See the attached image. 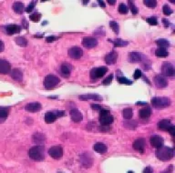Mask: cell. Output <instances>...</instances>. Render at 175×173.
<instances>
[{
  "instance_id": "6da1fadb",
  "label": "cell",
  "mask_w": 175,
  "mask_h": 173,
  "mask_svg": "<svg viewBox=\"0 0 175 173\" xmlns=\"http://www.w3.org/2000/svg\"><path fill=\"white\" fill-rule=\"evenodd\" d=\"M156 157L162 161H168L174 156V149L169 147H161L156 150Z\"/></svg>"
},
{
  "instance_id": "7a4b0ae2",
  "label": "cell",
  "mask_w": 175,
  "mask_h": 173,
  "mask_svg": "<svg viewBox=\"0 0 175 173\" xmlns=\"http://www.w3.org/2000/svg\"><path fill=\"white\" fill-rule=\"evenodd\" d=\"M28 156L30 159L36 161H42L45 159V148L41 145L32 147L28 150Z\"/></svg>"
},
{
  "instance_id": "3957f363",
  "label": "cell",
  "mask_w": 175,
  "mask_h": 173,
  "mask_svg": "<svg viewBox=\"0 0 175 173\" xmlns=\"http://www.w3.org/2000/svg\"><path fill=\"white\" fill-rule=\"evenodd\" d=\"M151 104L153 107L161 109L171 105V99L166 97H154L151 98Z\"/></svg>"
},
{
  "instance_id": "277c9868",
  "label": "cell",
  "mask_w": 175,
  "mask_h": 173,
  "mask_svg": "<svg viewBox=\"0 0 175 173\" xmlns=\"http://www.w3.org/2000/svg\"><path fill=\"white\" fill-rule=\"evenodd\" d=\"M99 122L102 126H109L113 123L114 121V118L113 116L109 113V111L107 109H102L100 110L99 113Z\"/></svg>"
},
{
  "instance_id": "5b68a950",
  "label": "cell",
  "mask_w": 175,
  "mask_h": 173,
  "mask_svg": "<svg viewBox=\"0 0 175 173\" xmlns=\"http://www.w3.org/2000/svg\"><path fill=\"white\" fill-rule=\"evenodd\" d=\"M60 82V80L55 75H48L44 80V87L46 89H53Z\"/></svg>"
},
{
  "instance_id": "8992f818",
  "label": "cell",
  "mask_w": 175,
  "mask_h": 173,
  "mask_svg": "<svg viewBox=\"0 0 175 173\" xmlns=\"http://www.w3.org/2000/svg\"><path fill=\"white\" fill-rule=\"evenodd\" d=\"M108 71L107 67H95L92 68L90 71V79L92 80H98L99 79L102 78Z\"/></svg>"
},
{
  "instance_id": "52a82bcc",
  "label": "cell",
  "mask_w": 175,
  "mask_h": 173,
  "mask_svg": "<svg viewBox=\"0 0 175 173\" xmlns=\"http://www.w3.org/2000/svg\"><path fill=\"white\" fill-rule=\"evenodd\" d=\"M162 73L166 77H173L175 75V69L173 65L170 62H163L162 66Z\"/></svg>"
},
{
  "instance_id": "ba28073f",
  "label": "cell",
  "mask_w": 175,
  "mask_h": 173,
  "mask_svg": "<svg viewBox=\"0 0 175 173\" xmlns=\"http://www.w3.org/2000/svg\"><path fill=\"white\" fill-rule=\"evenodd\" d=\"M48 154L51 158L58 160L63 156V149L59 146H53L48 149Z\"/></svg>"
},
{
  "instance_id": "9c48e42d",
  "label": "cell",
  "mask_w": 175,
  "mask_h": 173,
  "mask_svg": "<svg viewBox=\"0 0 175 173\" xmlns=\"http://www.w3.org/2000/svg\"><path fill=\"white\" fill-rule=\"evenodd\" d=\"M81 165L84 167V168H90L93 164V159L91 157L90 154H88V153H84L81 156V159H80Z\"/></svg>"
},
{
  "instance_id": "30bf717a",
  "label": "cell",
  "mask_w": 175,
  "mask_h": 173,
  "mask_svg": "<svg viewBox=\"0 0 175 173\" xmlns=\"http://www.w3.org/2000/svg\"><path fill=\"white\" fill-rule=\"evenodd\" d=\"M67 54H68L69 57H71L73 59H80L83 55V50L79 47H73L68 49Z\"/></svg>"
},
{
  "instance_id": "8fae6325",
  "label": "cell",
  "mask_w": 175,
  "mask_h": 173,
  "mask_svg": "<svg viewBox=\"0 0 175 173\" xmlns=\"http://www.w3.org/2000/svg\"><path fill=\"white\" fill-rule=\"evenodd\" d=\"M82 45L86 48H93L98 45V40L92 37H86L82 39Z\"/></svg>"
},
{
  "instance_id": "7c38bea8",
  "label": "cell",
  "mask_w": 175,
  "mask_h": 173,
  "mask_svg": "<svg viewBox=\"0 0 175 173\" xmlns=\"http://www.w3.org/2000/svg\"><path fill=\"white\" fill-rule=\"evenodd\" d=\"M150 141L151 146L153 147V148H161L164 144L163 139H162L161 136H159V135H153V136H151Z\"/></svg>"
},
{
  "instance_id": "4fadbf2b",
  "label": "cell",
  "mask_w": 175,
  "mask_h": 173,
  "mask_svg": "<svg viewBox=\"0 0 175 173\" xmlns=\"http://www.w3.org/2000/svg\"><path fill=\"white\" fill-rule=\"evenodd\" d=\"M154 84L158 89H165L168 86V81L162 75H157L154 78Z\"/></svg>"
},
{
  "instance_id": "5bb4252c",
  "label": "cell",
  "mask_w": 175,
  "mask_h": 173,
  "mask_svg": "<svg viewBox=\"0 0 175 173\" xmlns=\"http://www.w3.org/2000/svg\"><path fill=\"white\" fill-rule=\"evenodd\" d=\"M128 59L131 63H139V62H142V60L144 59V56L139 52H131L129 54Z\"/></svg>"
},
{
  "instance_id": "9a60e30c",
  "label": "cell",
  "mask_w": 175,
  "mask_h": 173,
  "mask_svg": "<svg viewBox=\"0 0 175 173\" xmlns=\"http://www.w3.org/2000/svg\"><path fill=\"white\" fill-rule=\"evenodd\" d=\"M11 71V66L8 61L5 59H0V74L7 75Z\"/></svg>"
},
{
  "instance_id": "2e32d148",
  "label": "cell",
  "mask_w": 175,
  "mask_h": 173,
  "mask_svg": "<svg viewBox=\"0 0 175 173\" xmlns=\"http://www.w3.org/2000/svg\"><path fill=\"white\" fill-rule=\"evenodd\" d=\"M145 144H146V142H145L144 139H138L133 142L132 147L135 150H137L140 153H143V151L145 149Z\"/></svg>"
},
{
  "instance_id": "e0dca14e",
  "label": "cell",
  "mask_w": 175,
  "mask_h": 173,
  "mask_svg": "<svg viewBox=\"0 0 175 173\" xmlns=\"http://www.w3.org/2000/svg\"><path fill=\"white\" fill-rule=\"evenodd\" d=\"M41 108H42V106H41L40 103H39V102L28 103L25 107V109L27 110V112H32V113L39 112V110H41Z\"/></svg>"
},
{
  "instance_id": "ac0fdd59",
  "label": "cell",
  "mask_w": 175,
  "mask_h": 173,
  "mask_svg": "<svg viewBox=\"0 0 175 173\" xmlns=\"http://www.w3.org/2000/svg\"><path fill=\"white\" fill-rule=\"evenodd\" d=\"M69 114H70L71 120H73L74 122H81V120H83V116H82L81 112L79 109H77V108L71 109L70 112H69Z\"/></svg>"
},
{
  "instance_id": "d6986e66",
  "label": "cell",
  "mask_w": 175,
  "mask_h": 173,
  "mask_svg": "<svg viewBox=\"0 0 175 173\" xmlns=\"http://www.w3.org/2000/svg\"><path fill=\"white\" fill-rule=\"evenodd\" d=\"M73 69V67L69 63H63L60 67V73L63 77L68 78L70 76V73Z\"/></svg>"
},
{
  "instance_id": "ffe728a7",
  "label": "cell",
  "mask_w": 175,
  "mask_h": 173,
  "mask_svg": "<svg viewBox=\"0 0 175 173\" xmlns=\"http://www.w3.org/2000/svg\"><path fill=\"white\" fill-rule=\"evenodd\" d=\"M117 59H118V53L116 51H111L110 53L106 55V57H105V62L108 65L115 64V62L117 61Z\"/></svg>"
},
{
  "instance_id": "44dd1931",
  "label": "cell",
  "mask_w": 175,
  "mask_h": 173,
  "mask_svg": "<svg viewBox=\"0 0 175 173\" xmlns=\"http://www.w3.org/2000/svg\"><path fill=\"white\" fill-rule=\"evenodd\" d=\"M21 31V27L18 25H8L6 27V32L7 33V35L12 36L14 34H18Z\"/></svg>"
},
{
  "instance_id": "7402d4cb",
  "label": "cell",
  "mask_w": 175,
  "mask_h": 173,
  "mask_svg": "<svg viewBox=\"0 0 175 173\" xmlns=\"http://www.w3.org/2000/svg\"><path fill=\"white\" fill-rule=\"evenodd\" d=\"M79 98L81 100H97V101H101L102 100V97H100L99 95H96V94L81 95V96L79 97Z\"/></svg>"
},
{
  "instance_id": "603a6c76",
  "label": "cell",
  "mask_w": 175,
  "mask_h": 173,
  "mask_svg": "<svg viewBox=\"0 0 175 173\" xmlns=\"http://www.w3.org/2000/svg\"><path fill=\"white\" fill-rule=\"evenodd\" d=\"M10 76L16 81H21L23 80V73L18 68H14L13 70H11L10 71Z\"/></svg>"
},
{
  "instance_id": "cb8c5ba5",
  "label": "cell",
  "mask_w": 175,
  "mask_h": 173,
  "mask_svg": "<svg viewBox=\"0 0 175 173\" xmlns=\"http://www.w3.org/2000/svg\"><path fill=\"white\" fill-rule=\"evenodd\" d=\"M93 148H94L96 152H98L99 154H105L108 151L107 146L104 143H102V142H97L94 145V147H93Z\"/></svg>"
},
{
  "instance_id": "d4e9b609",
  "label": "cell",
  "mask_w": 175,
  "mask_h": 173,
  "mask_svg": "<svg viewBox=\"0 0 175 173\" xmlns=\"http://www.w3.org/2000/svg\"><path fill=\"white\" fill-rule=\"evenodd\" d=\"M139 115H140V119H143V120H146V119L150 118V115H151V109H150V107H146L141 108L140 110V112H139Z\"/></svg>"
},
{
  "instance_id": "484cf974",
  "label": "cell",
  "mask_w": 175,
  "mask_h": 173,
  "mask_svg": "<svg viewBox=\"0 0 175 173\" xmlns=\"http://www.w3.org/2000/svg\"><path fill=\"white\" fill-rule=\"evenodd\" d=\"M171 126H172V123L170 120H162L158 122V128L162 130H167Z\"/></svg>"
},
{
  "instance_id": "4316f807",
  "label": "cell",
  "mask_w": 175,
  "mask_h": 173,
  "mask_svg": "<svg viewBox=\"0 0 175 173\" xmlns=\"http://www.w3.org/2000/svg\"><path fill=\"white\" fill-rule=\"evenodd\" d=\"M57 120V116L55 114V112H52V111H48L45 114V121L46 123L48 124H51L55 122Z\"/></svg>"
},
{
  "instance_id": "83f0119b",
  "label": "cell",
  "mask_w": 175,
  "mask_h": 173,
  "mask_svg": "<svg viewBox=\"0 0 175 173\" xmlns=\"http://www.w3.org/2000/svg\"><path fill=\"white\" fill-rule=\"evenodd\" d=\"M9 113V107H0V123H2L4 120L7 118Z\"/></svg>"
},
{
  "instance_id": "f1b7e54d",
  "label": "cell",
  "mask_w": 175,
  "mask_h": 173,
  "mask_svg": "<svg viewBox=\"0 0 175 173\" xmlns=\"http://www.w3.org/2000/svg\"><path fill=\"white\" fill-rule=\"evenodd\" d=\"M13 9L16 14H22L25 10V6L21 2H15L13 4Z\"/></svg>"
},
{
  "instance_id": "f546056e",
  "label": "cell",
  "mask_w": 175,
  "mask_h": 173,
  "mask_svg": "<svg viewBox=\"0 0 175 173\" xmlns=\"http://www.w3.org/2000/svg\"><path fill=\"white\" fill-rule=\"evenodd\" d=\"M45 140H46V137L42 133H36L33 135V141L37 144H43Z\"/></svg>"
},
{
  "instance_id": "4dcf8cb0",
  "label": "cell",
  "mask_w": 175,
  "mask_h": 173,
  "mask_svg": "<svg viewBox=\"0 0 175 173\" xmlns=\"http://www.w3.org/2000/svg\"><path fill=\"white\" fill-rule=\"evenodd\" d=\"M112 43H113V45H114L115 48H122V47H126V46L129 45L128 41H124V40L121 39L112 40Z\"/></svg>"
},
{
  "instance_id": "1f68e13d",
  "label": "cell",
  "mask_w": 175,
  "mask_h": 173,
  "mask_svg": "<svg viewBox=\"0 0 175 173\" xmlns=\"http://www.w3.org/2000/svg\"><path fill=\"white\" fill-rule=\"evenodd\" d=\"M132 115H133V111L131 107H127L122 111V116L125 120H131L132 118Z\"/></svg>"
},
{
  "instance_id": "d6a6232c",
  "label": "cell",
  "mask_w": 175,
  "mask_h": 173,
  "mask_svg": "<svg viewBox=\"0 0 175 173\" xmlns=\"http://www.w3.org/2000/svg\"><path fill=\"white\" fill-rule=\"evenodd\" d=\"M156 44H157L160 48H169V47L171 46L170 42L167 39H161L156 40Z\"/></svg>"
},
{
  "instance_id": "836d02e7",
  "label": "cell",
  "mask_w": 175,
  "mask_h": 173,
  "mask_svg": "<svg viewBox=\"0 0 175 173\" xmlns=\"http://www.w3.org/2000/svg\"><path fill=\"white\" fill-rule=\"evenodd\" d=\"M168 54L169 53L166 50V48H159L155 51V55L158 57H168Z\"/></svg>"
},
{
  "instance_id": "e575fe53",
  "label": "cell",
  "mask_w": 175,
  "mask_h": 173,
  "mask_svg": "<svg viewBox=\"0 0 175 173\" xmlns=\"http://www.w3.org/2000/svg\"><path fill=\"white\" fill-rule=\"evenodd\" d=\"M16 43L18 45V46H20V47H27V40L25 39V38H23V37H16Z\"/></svg>"
},
{
  "instance_id": "d590c367",
  "label": "cell",
  "mask_w": 175,
  "mask_h": 173,
  "mask_svg": "<svg viewBox=\"0 0 175 173\" xmlns=\"http://www.w3.org/2000/svg\"><path fill=\"white\" fill-rule=\"evenodd\" d=\"M109 26H110L111 29H112L116 34H118V33L120 32V26H119V24H118L117 22H115V21H110V22H109Z\"/></svg>"
},
{
  "instance_id": "8d00e7d4",
  "label": "cell",
  "mask_w": 175,
  "mask_h": 173,
  "mask_svg": "<svg viewBox=\"0 0 175 173\" xmlns=\"http://www.w3.org/2000/svg\"><path fill=\"white\" fill-rule=\"evenodd\" d=\"M143 3L145 6H147L150 8H154L157 6V1H155V0H145Z\"/></svg>"
},
{
  "instance_id": "74e56055",
  "label": "cell",
  "mask_w": 175,
  "mask_h": 173,
  "mask_svg": "<svg viewBox=\"0 0 175 173\" xmlns=\"http://www.w3.org/2000/svg\"><path fill=\"white\" fill-rule=\"evenodd\" d=\"M29 18L33 21V22H39L41 18V15L39 13H33L29 16Z\"/></svg>"
},
{
  "instance_id": "f35d334b",
  "label": "cell",
  "mask_w": 175,
  "mask_h": 173,
  "mask_svg": "<svg viewBox=\"0 0 175 173\" xmlns=\"http://www.w3.org/2000/svg\"><path fill=\"white\" fill-rule=\"evenodd\" d=\"M128 11H129L128 7H127L125 4L121 3V5L119 6V12L121 14H127L128 13Z\"/></svg>"
},
{
  "instance_id": "ab89813d",
  "label": "cell",
  "mask_w": 175,
  "mask_h": 173,
  "mask_svg": "<svg viewBox=\"0 0 175 173\" xmlns=\"http://www.w3.org/2000/svg\"><path fill=\"white\" fill-rule=\"evenodd\" d=\"M162 11H163V13L165 14L166 16H170V15H172V13L173 12V9H172L168 5H164V6H163V7H162Z\"/></svg>"
},
{
  "instance_id": "60d3db41",
  "label": "cell",
  "mask_w": 175,
  "mask_h": 173,
  "mask_svg": "<svg viewBox=\"0 0 175 173\" xmlns=\"http://www.w3.org/2000/svg\"><path fill=\"white\" fill-rule=\"evenodd\" d=\"M118 81H119V83H121V84H127V85L132 84V81L128 80V79L125 78V77H119V78H118Z\"/></svg>"
},
{
  "instance_id": "b9f144b4",
  "label": "cell",
  "mask_w": 175,
  "mask_h": 173,
  "mask_svg": "<svg viewBox=\"0 0 175 173\" xmlns=\"http://www.w3.org/2000/svg\"><path fill=\"white\" fill-rule=\"evenodd\" d=\"M129 5H130V7H131V13L134 14V15H136V14L139 12V9H138V7H137L135 6L134 3H133L132 1H129Z\"/></svg>"
},
{
  "instance_id": "7bdbcfd3",
  "label": "cell",
  "mask_w": 175,
  "mask_h": 173,
  "mask_svg": "<svg viewBox=\"0 0 175 173\" xmlns=\"http://www.w3.org/2000/svg\"><path fill=\"white\" fill-rule=\"evenodd\" d=\"M147 22H148L150 26H156V25H158L157 18H156V17H153V16L147 18Z\"/></svg>"
},
{
  "instance_id": "ee69618b",
  "label": "cell",
  "mask_w": 175,
  "mask_h": 173,
  "mask_svg": "<svg viewBox=\"0 0 175 173\" xmlns=\"http://www.w3.org/2000/svg\"><path fill=\"white\" fill-rule=\"evenodd\" d=\"M35 5H36V2L35 1H33L32 3H30L28 6H27V7L25 9L26 10V12L27 13H31L32 12V10L34 9V7H35Z\"/></svg>"
},
{
  "instance_id": "f6af8a7d",
  "label": "cell",
  "mask_w": 175,
  "mask_h": 173,
  "mask_svg": "<svg viewBox=\"0 0 175 173\" xmlns=\"http://www.w3.org/2000/svg\"><path fill=\"white\" fill-rule=\"evenodd\" d=\"M112 80H113V74H110L109 76H108L105 80L102 81V83H103L104 85H108V84L111 83Z\"/></svg>"
},
{
  "instance_id": "bcb514c9",
  "label": "cell",
  "mask_w": 175,
  "mask_h": 173,
  "mask_svg": "<svg viewBox=\"0 0 175 173\" xmlns=\"http://www.w3.org/2000/svg\"><path fill=\"white\" fill-rule=\"evenodd\" d=\"M141 76H142V72H141V70H140V69H136L134 72V75H133V78H134L135 80L140 79Z\"/></svg>"
},
{
  "instance_id": "7dc6e473",
  "label": "cell",
  "mask_w": 175,
  "mask_h": 173,
  "mask_svg": "<svg viewBox=\"0 0 175 173\" xmlns=\"http://www.w3.org/2000/svg\"><path fill=\"white\" fill-rule=\"evenodd\" d=\"M168 131H169V133L171 134L172 136H175V127L173 125H172L168 130H167Z\"/></svg>"
},
{
  "instance_id": "c3c4849f",
  "label": "cell",
  "mask_w": 175,
  "mask_h": 173,
  "mask_svg": "<svg viewBox=\"0 0 175 173\" xmlns=\"http://www.w3.org/2000/svg\"><path fill=\"white\" fill-rule=\"evenodd\" d=\"M91 107H92V109H94V110H102L103 108H102V107L100 106V105H97V104H92L91 105Z\"/></svg>"
},
{
  "instance_id": "681fc988",
  "label": "cell",
  "mask_w": 175,
  "mask_h": 173,
  "mask_svg": "<svg viewBox=\"0 0 175 173\" xmlns=\"http://www.w3.org/2000/svg\"><path fill=\"white\" fill-rule=\"evenodd\" d=\"M99 129L100 131H103V132H107V131H108L110 130V128H108V126H101Z\"/></svg>"
},
{
  "instance_id": "f907efd6",
  "label": "cell",
  "mask_w": 175,
  "mask_h": 173,
  "mask_svg": "<svg viewBox=\"0 0 175 173\" xmlns=\"http://www.w3.org/2000/svg\"><path fill=\"white\" fill-rule=\"evenodd\" d=\"M55 114H56L57 118H61V117H63V116L65 115V112H64V111H60V110H58V111H56Z\"/></svg>"
},
{
  "instance_id": "816d5d0a",
  "label": "cell",
  "mask_w": 175,
  "mask_h": 173,
  "mask_svg": "<svg viewBox=\"0 0 175 173\" xmlns=\"http://www.w3.org/2000/svg\"><path fill=\"white\" fill-rule=\"evenodd\" d=\"M57 39H58V38H56V37H47V38H46V41L48 42V43L53 42V41H55V40Z\"/></svg>"
},
{
  "instance_id": "f5cc1de1",
  "label": "cell",
  "mask_w": 175,
  "mask_h": 173,
  "mask_svg": "<svg viewBox=\"0 0 175 173\" xmlns=\"http://www.w3.org/2000/svg\"><path fill=\"white\" fill-rule=\"evenodd\" d=\"M173 165H170L169 169H167L166 171H162V173H173Z\"/></svg>"
},
{
  "instance_id": "db71d44e",
  "label": "cell",
  "mask_w": 175,
  "mask_h": 173,
  "mask_svg": "<svg viewBox=\"0 0 175 173\" xmlns=\"http://www.w3.org/2000/svg\"><path fill=\"white\" fill-rule=\"evenodd\" d=\"M143 173H152V169L150 167H146L143 170Z\"/></svg>"
},
{
  "instance_id": "11a10c76",
  "label": "cell",
  "mask_w": 175,
  "mask_h": 173,
  "mask_svg": "<svg viewBox=\"0 0 175 173\" xmlns=\"http://www.w3.org/2000/svg\"><path fill=\"white\" fill-rule=\"evenodd\" d=\"M4 49H5V45H4L3 41H2V40H0V53H1V52H3V51H4Z\"/></svg>"
},
{
  "instance_id": "9f6ffc18",
  "label": "cell",
  "mask_w": 175,
  "mask_h": 173,
  "mask_svg": "<svg viewBox=\"0 0 175 173\" xmlns=\"http://www.w3.org/2000/svg\"><path fill=\"white\" fill-rule=\"evenodd\" d=\"M98 3L99 4V6L101 7H105L106 6H105V2L104 1H100V0H99L98 1Z\"/></svg>"
},
{
  "instance_id": "6f0895ef",
  "label": "cell",
  "mask_w": 175,
  "mask_h": 173,
  "mask_svg": "<svg viewBox=\"0 0 175 173\" xmlns=\"http://www.w3.org/2000/svg\"><path fill=\"white\" fill-rule=\"evenodd\" d=\"M162 22H163V23L165 24V27H168V26H169V23L167 22V19H165V18H163V19H162Z\"/></svg>"
},
{
  "instance_id": "680465c9",
  "label": "cell",
  "mask_w": 175,
  "mask_h": 173,
  "mask_svg": "<svg viewBox=\"0 0 175 173\" xmlns=\"http://www.w3.org/2000/svg\"><path fill=\"white\" fill-rule=\"evenodd\" d=\"M136 105H147L146 102H137Z\"/></svg>"
},
{
  "instance_id": "91938a15",
  "label": "cell",
  "mask_w": 175,
  "mask_h": 173,
  "mask_svg": "<svg viewBox=\"0 0 175 173\" xmlns=\"http://www.w3.org/2000/svg\"><path fill=\"white\" fill-rule=\"evenodd\" d=\"M108 4H110V5H115V3H116L114 0H108Z\"/></svg>"
},
{
  "instance_id": "94428289",
  "label": "cell",
  "mask_w": 175,
  "mask_h": 173,
  "mask_svg": "<svg viewBox=\"0 0 175 173\" xmlns=\"http://www.w3.org/2000/svg\"><path fill=\"white\" fill-rule=\"evenodd\" d=\"M48 98H56L57 97H48Z\"/></svg>"
},
{
  "instance_id": "6125c7cd",
  "label": "cell",
  "mask_w": 175,
  "mask_h": 173,
  "mask_svg": "<svg viewBox=\"0 0 175 173\" xmlns=\"http://www.w3.org/2000/svg\"><path fill=\"white\" fill-rule=\"evenodd\" d=\"M87 3H89V1H84L83 2V4H87Z\"/></svg>"
},
{
  "instance_id": "be15d7a7",
  "label": "cell",
  "mask_w": 175,
  "mask_h": 173,
  "mask_svg": "<svg viewBox=\"0 0 175 173\" xmlns=\"http://www.w3.org/2000/svg\"><path fill=\"white\" fill-rule=\"evenodd\" d=\"M128 173H134V172H133V171H128Z\"/></svg>"
},
{
  "instance_id": "e7e4bbea",
  "label": "cell",
  "mask_w": 175,
  "mask_h": 173,
  "mask_svg": "<svg viewBox=\"0 0 175 173\" xmlns=\"http://www.w3.org/2000/svg\"><path fill=\"white\" fill-rule=\"evenodd\" d=\"M58 173H63V172H58Z\"/></svg>"
}]
</instances>
